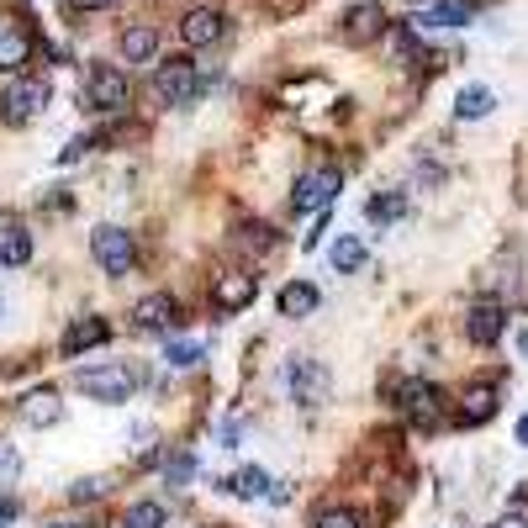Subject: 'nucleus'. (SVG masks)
Instances as JSON below:
<instances>
[{
    "label": "nucleus",
    "instance_id": "obj_1",
    "mask_svg": "<svg viewBox=\"0 0 528 528\" xmlns=\"http://www.w3.org/2000/svg\"><path fill=\"white\" fill-rule=\"evenodd\" d=\"M280 381H286V396H291L296 407H323V402H333V370L323 360L291 354L286 370H280Z\"/></svg>",
    "mask_w": 528,
    "mask_h": 528
},
{
    "label": "nucleus",
    "instance_id": "obj_2",
    "mask_svg": "<svg viewBox=\"0 0 528 528\" xmlns=\"http://www.w3.org/2000/svg\"><path fill=\"white\" fill-rule=\"evenodd\" d=\"M74 386H80L85 396H96V402H106V407H122L127 396L138 391V370H132L127 360L85 365V370H74Z\"/></svg>",
    "mask_w": 528,
    "mask_h": 528
},
{
    "label": "nucleus",
    "instance_id": "obj_3",
    "mask_svg": "<svg viewBox=\"0 0 528 528\" xmlns=\"http://www.w3.org/2000/svg\"><path fill=\"white\" fill-rule=\"evenodd\" d=\"M338 191H344V169H338V164H317V169H307V175L296 180L291 206H296V212H328V206L338 201Z\"/></svg>",
    "mask_w": 528,
    "mask_h": 528
},
{
    "label": "nucleus",
    "instance_id": "obj_4",
    "mask_svg": "<svg viewBox=\"0 0 528 528\" xmlns=\"http://www.w3.org/2000/svg\"><path fill=\"white\" fill-rule=\"evenodd\" d=\"M90 254H96V264L106 275H127L132 264H138V238L127 228H117V222H101V228L90 233Z\"/></svg>",
    "mask_w": 528,
    "mask_h": 528
},
{
    "label": "nucleus",
    "instance_id": "obj_5",
    "mask_svg": "<svg viewBox=\"0 0 528 528\" xmlns=\"http://www.w3.org/2000/svg\"><path fill=\"white\" fill-rule=\"evenodd\" d=\"M85 101L96 106V111H127V101H132L127 69H117V64H90V74H85Z\"/></svg>",
    "mask_w": 528,
    "mask_h": 528
},
{
    "label": "nucleus",
    "instance_id": "obj_6",
    "mask_svg": "<svg viewBox=\"0 0 528 528\" xmlns=\"http://www.w3.org/2000/svg\"><path fill=\"white\" fill-rule=\"evenodd\" d=\"M48 80H11L6 90H0V122L6 127H27L37 111L48 106Z\"/></svg>",
    "mask_w": 528,
    "mask_h": 528
},
{
    "label": "nucleus",
    "instance_id": "obj_7",
    "mask_svg": "<svg viewBox=\"0 0 528 528\" xmlns=\"http://www.w3.org/2000/svg\"><path fill=\"white\" fill-rule=\"evenodd\" d=\"M396 412H402L412 428H433V423H439V412H444V396H439L433 381H418V375H412V381L396 386Z\"/></svg>",
    "mask_w": 528,
    "mask_h": 528
},
{
    "label": "nucleus",
    "instance_id": "obj_8",
    "mask_svg": "<svg viewBox=\"0 0 528 528\" xmlns=\"http://www.w3.org/2000/svg\"><path fill=\"white\" fill-rule=\"evenodd\" d=\"M154 96H159L164 106H191V101L201 96V74H196V64H191V59H169V64H159V69H154Z\"/></svg>",
    "mask_w": 528,
    "mask_h": 528
},
{
    "label": "nucleus",
    "instance_id": "obj_9",
    "mask_svg": "<svg viewBox=\"0 0 528 528\" xmlns=\"http://www.w3.org/2000/svg\"><path fill=\"white\" fill-rule=\"evenodd\" d=\"M391 22H386V6H375V0H354V6L344 11V43L349 48H365L375 43V37H386Z\"/></svg>",
    "mask_w": 528,
    "mask_h": 528
},
{
    "label": "nucleus",
    "instance_id": "obj_10",
    "mask_svg": "<svg viewBox=\"0 0 528 528\" xmlns=\"http://www.w3.org/2000/svg\"><path fill=\"white\" fill-rule=\"evenodd\" d=\"M222 32H228V16L217 6H191L180 16V43L185 48H212V43H222Z\"/></svg>",
    "mask_w": 528,
    "mask_h": 528
},
{
    "label": "nucleus",
    "instance_id": "obj_11",
    "mask_svg": "<svg viewBox=\"0 0 528 528\" xmlns=\"http://www.w3.org/2000/svg\"><path fill=\"white\" fill-rule=\"evenodd\" d=\"M465 333L476 338L481 349H492L497 338L507 333V312H502V301H492V296L470 301V312H465Z\"/></svg>",
    "mask_w": 528,
    "mask_h": 528
},
{
    "label": "nucleus",
    "instance_id": "obj_12",
    "mask_svg": "<svg viewBox=\"0 0 528 528\" xmlns=\"http://www.w3.org/2000/svg\"><path fill=\"white\" fill-rule=\"evenodd\" d=\"M175 323H180V301L169 291H154V296H143L138 307H132V328L138 333H169Z\"/></svg>",
    "mask_w": 528,
    "mask_h": 528
},
{
    "label": "nucleus",
    "instance_id": "obj_13",
    "mask_svg": "<svg viewBox=\"0 0 528 528\" xmlns=\"http://www.w3.org/2000/svg\"><path fill=\"white\" fill-rule=\"evenodd\" d=\"M254 296H259V280L249 270H222L212 280V301L222 312H243V307H254Z\"/></svg>",
    "mask_w": 528,
    "mask_h": 528
},
{
    "label": "nucleus",
    "instance_id": "obj_14",
    "mask_svg": "<svg viewBox=\"0 0 528 528\" xmlns=\"http://www.w3.org/2000/svg\"><path fill=\"white\" fill-rule=\"evenodd\" d=\"M106 338H111L106 317H74V323L64 328V338H59V354H64V360H80L85 349H101Z\"/></svg>",
    "mask_w": 528,
    "mask_h": 528
},
{
    "label": "nucleus",
    "instance_id": "obj_15",
    "mask_svg": "<svg viewBox=\"0 0 528 528\" xmlns=\"http://www.w3.org/2000/svg\"><path fill=\"white\" fill-rule=\"evenodd\" d=\"M16 418H22L27 428H53V423L64 418L59 391H53V386H37V391H27L22 402H16Z\"/></svg>",
    "mask_w": 528,
    "mask_h": 528
},
{
    "label": "nucleus",
    "instance_id": "obj_16",
    "mask_svg": "<svg viewBox=\"0 0 528 528\" xmlns=\"http://www.w3.org/2000/svg\"><path fill=\"white\" fill-rule=\"evenodd\" d=\"M27 64H32V32L0 22V74H22Z\"/></svg>",
    "mask_w": 528,
    "mask_h": 528
},
{
    "label": "nucleus",
    "instance_id": "obj_17",
    "mask_svg": "<svg viewBox=\"0 0 528 528\" xmlns=\"http://www.w3.org/2000/svg\"><path fill=\"white\" fill-rule=\"evenodd\" d=\"M470 22V6H460V0H428V6L418 16H407L412 32H433V27H465Z\"/></svg>",
    "mask_w": 528,
    "mask_h": 528
},
{
    "label": "nucleus",
    "instance_id": "obj_18",
    "mask_svg": "<svg viewBox=\"0 0 528 528\" xmlns=\"http://www.w3.org/2000/svg\"><path fill=\"white\" fill-rule=\"evenodd\" d=\"M317 301H323V296H317L312 280H286V286H280V296H275V312L296 323V317H312V312H317Z\"/></svg>",
    "mask_w": 528,
    "mask_h": 528
},
{
    "label": "nucleus",
    "instance_id": "obj_19",
    "mask_svg": "<svg viewBox=\"0 0 528 528\" xmlns=\"http://www.w3.org/2000/svg\"><path fill=\"white\" fill-rule=\"evenodd\" d=\"M117 48H122V59H127V64H154V59H159V32L148 27V22H138V27H122Z\"/></svg>",
    "mask_w": 528,
    "mask_h": 528
},
{
    "label": "nucleus",
    "instance_id": "obj_20",
    "mask_svg": "<svg viewBox=\"0 0 528 528\" xmlns=\"http://www.w3.org/2000/svg\"><path fill=\"white\" fill-rule=\"evenodd\" d=\"M497 418V386L492 381H476L460 391V423H492Z\"/></svg>",
    "mask_w": 528,
    "mask_h": 528
},
{
    "label": "nucleus",
    "instance_id": "obj_21",
    "mask_svg": "<svg viewBox=\"0 0 528 528\" xmlns=\"http://www.w3.org/2000/svg\"><path fill=\"white\" fill-rule=\"evenodd\" d=\"M270 486H275V481L264 476V465H243V470H233V476H222V492L238 497V502H259Z\"/></svg>",
    "mask_w": 528,
    "mask_h": 528
},
{
    "label": "nucleus",
    "instance_id": "obj_22",
    "mask_svg": "<svg viewBox=\"0 0 528 528\" xmlns=\"http://www.w3.org/2000/svg\"><path fill=\"white\" fill-rule=\"evenodd\" d=\"M0 264H6V270L32 264V233L22 228V222H6V228H0Z\"/></svg>",
    "mask_w": 528,
    "mask_h": 528
},
{
    "label": "nucleus",
    "instance_id": "obj_23",
    "mask_svg": "<svg viewBox=\"0 0 528 528\" xmlns=\"http://www.w3.org/2000/svg\"><path fill=\"white\" fill-rule=\"evenodd\" d=\"M492 111H497V96L486 85H465L460 96H455V117L460 122H486Z\"/></svg>",
    "mask_w": 528,
    "mask_h": 528
},
{
    "label": "nucleus",
    "instance_id": "obj_24",
    "mask_svg": "<svg viewBox=\"0 0 528 528\" xmlns=\"http://www.w3.org/2000/svg\"><path fill=\"white\" fill-rule=\"evenodd\" d=\"M365 217L375 222V228H391V222L407 217V191H375L365 201Z\"/></svg>",
    "mask_w": 528,
    "mask_h": 528
},
{
    "label": "nucleus",
    "instance_id": "obj_25",
    "mask_svg": "<svg viewBox=\"0 0 528 528\" xmlns=\"http://www.w3.org/2000/svg\"><path fill=\"white\" fill-rule=\"evenodd\" d=\"M328 264L338 275H354L365 264V238H354V233H338V243L328 249Z\"/></svg>",
    "mask_w": 528,
    "mask_h": 528
},
{
    "label": "nucleus",
    "instance_id": "obj_26",
    "mask_svg": "<svg viewBox=\"0 0 528 528\" xmlns=\"http://www.w3.org/2000/svg\"><path fill=\"white\" fill-rule=\"evenodd\" d=\"M164 507L159 502H132L127 507V518H122V528H164Z\"/></svg>",
    "mask_w": 528,
    "mask_h": 528
},
{
    "label": "nucleus",
    "instance_id": "obj_27",
    "mask_svg": "<svg viewBox=\"0 0 528 528\" xmlns=\"http://www.w3.org/2000/svg\"><path fill=\"white\" fill-rule=\"evenodd\" d=\"M16 481H22V449L11 439H0V492H11Z\"/></svg>",
    "mask_w": 528,
    "mask_h": 528
},
{
    "label": "nucleus",
    "instance_id": "obj_28",
    "mask_svg": "<svg viewBox=\"0 0 528 528\" xmlns=\"http://www.w3.org/2000/svg\"><path fill=\"white\" fill-rule=\"evenodd\" d=\"M191 476H196V455H169L164 460V481L169 486H191Z\"/></svg>",
    "mask_w": 528,
    "mask_h": 528
},
{
    "label": "nucleus",
    "instance_id": "obj_29",
    "mask_svg": "<svg viewBox=\"0 0 528 528\" xmlns=\"http://www.w3.org/2000/svg\"><path fill=\"white\" fill-rule=\"evenodd\" d=\"M106 486H111V476H85L69 486V502H96V497H106Z\"/></svg>",
    "mask_w": 528,
    "mask_h": 528
},
{
    "label": "nucleus",
    "instance_id": "obj_30",
    "mask_svg": "<svg viewBox=\"0 0 528 528\" xmlns=\"http://www.w3.org/2000/svg\"><path fill=\"white\" fill-rule=\"evenodd\" d=\"M312 528H360V513L354 507H328V513H317Z\"/></svg>",
    "mask_w": 528,
    "mask_h": 528
},
{
    "label": "nucleus",
    "instance_id": "obj_31",
    "mask_svg": "<svg viewBox=\"0 0 528 528\" xmlns=\"http://www.w3.org/2000/svg\"><path fill=\"white\" fill-rule=\"evenodd\" d=\"M175 370H191V365H201V344H169V354H164Z\"/></svg>",
    "mask_w": 528,
    "mask_h": 528
},
{
    "label": "nucleus",
    "instance_id": "obj_32",
    "mask_svg": "<svg viewBox=\"0 0 528 528\" xmlns=\"http://www.w3.org/2000/svg\"><path fill=\"white\" fill-rule=\"evenodd\" d=\"M85 154H90V138H74L64 154H59V164H74V159H85Z\"/></svg>",
    "mask_w": 528,
    "mask_h": 528
},
{
    "label": "nucleus",
    "instance_id": "obj_33",
    "mask_svg": "<svg viewBox=\"0 0 528 528\" xmlns=\"http://www.w3.org/2000/svg\"><path fill=\"white\" fill-rule=\"evenodd\" d=\"M317 243H323V217H317V222H312V228H307V233H301V249H317Z\"/></svg>",
    "mask_w": 528,
    "mask_h": 528
},
{
    "label": "nucleus",
    "instance_id": "obj_34",
    "mask_svg": "<svg viewBox=\"0 0 528 528\" xmlns=\"http://www.w3.org/2000/svg\"><path fill=\"white\" fill-rule=\"evenodd\" d=\"M69 6H74V11H106L111 0H69Z\"/></svg>",
    "mask_w": 528,
    "mask_h": 528
},
{
    "label": "nucleus",
    "instance_id": "obj_35",
    "mask_svg": "<svg viewBox=\"0 0 528 528\" xmlns=\"http://www.w3.org/2000/svg\"><path fill=\"white\" fill-rule=\"evenodd\" d=\"M11 518H16V507H11V502H0V528H11Z\"/></svg>",
    "mask_w": 528,
    "mask_h": 528
},
{
    "label": "nucleus",
    "instance_id": "obj_36",
    "mask_svg": "<svg viewBox=\"0 0 528 528\" xmlns=\"http://www.w3.org/2000/svg\"><path fill=\"white\" fill-rule=\"evenodd\" d=\"M518 444H528V412H523V418H518Z\"/></svg>",
    "mask_w": 528,
    "mask_h": 528
},
{
    "label": "nucleus",
    "instance_id": "obj_37",
    "mask_svg": "<svg viewBox=\"0 0 528 528\" xmlns=\"http://www.w3.org/2000/svg\"><path fill=\"white\" fill-rule=\"evenodd\" d=\"M492 528H528L523 518H502V523H492Z\"/></svg>",
    "mask_w": 528,
    "mask_h": 528
},
{
    "label": "nucleus",
    "instance_id": "obj_38",
    "mask_svg": "<svg viewBox=\"0 0 528 528\" xmlns=\"http://www.w3.org/2000/svg\"><path fill=\"white\" fill-rule=\"evenodd\" d=\"M48 528H80V523H74V518H59V523H48Z\"/></svg>",
    "mask_w": 528,
    "mask_h": 528
},
{
    "label": "nucleus",
    "instance_id": "obj_39",
    "mask_svg": "<svg viewBox=\"0 0 528 528\" xmlns=\"http://www.w3.org/2000/svg\"><path fill=\"white\" fill-rule=\"evenodd\" d=\"M0 312H6V307H0Z\"/></svg>",
    "mask_w": 528,
    "mask_h": 528
}]
</instances>
